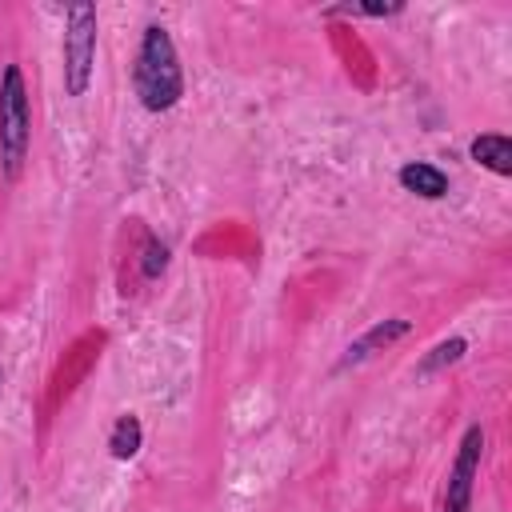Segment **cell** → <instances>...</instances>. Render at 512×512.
Masks as SVG:
<instances>
[{"mask_svg": "<svg viewBox=\"0 0 512 512\" xmlns=\"http://www.w3.org/2000/svg\"><path fill=\"white\" fill-rule=\"evenodd\" d=\"M132 88L148 112H172L184 96V68L164 24H148L132 64Z\"/></svg>", "mask_w": 512, "mask_h": 512, "instance_id": "6da1fadb", "label": "cell"}, {"mask_svg": "<svg viewBox=\"0 0 512 512\" xmlns=\"http://www.w3.org/2000/svg\"><path fill=\"white\" fill-rule=\"evenodd\" d=\"M28 140H32V112H28L24 72L16 64H8L0 76V168L8 180L20 176Z\"/></svg>", "mask_w": 512, "mask_h": 512, "instance_id": "7a4b0ae2", "label": "cell"}, {"mask_svg": "<svg viewBox=\"0 0 512 512\" xmlns=\"http://www.w3.org/2000/svg\"><path fill=\"white\" fill-rule=\"evenodd\" d=\"M96 8L92 4H68L64 12V40H60V56H64V92L68 96H84L96 72Z\"/></svg>", "mask_w": 512, "mask_h": 512, "instance_id": "3957f363", "label": "cell"}, {"mask_svg": "<svg viewBox=\"0 0 512 512\" xmlns=\"http://www.w3.org/2000/svg\"><path fill=\"white\" fill-rule=\"evenodd\" d=\"M484 460V428L468 424L456 448V460L448 468V484H444V512H472V488H476V472Z\"/></svg>", "mask_w": 512, "mask_h": 512, "instance_id": "277c9868", "label": "cell"}, {"mask_svg": "<svg viewBox=\"0 0 512 512\" xmlns=\"http://www.w3.org/2000/svg\"><path fill=\"white\" fill-rule=\"evenodd\" d=\"M408 320L404 316H392V320H376L364 336H356L348 348H344V356H340V364L336 368H352V364H364L368 356H376L380 348H388V344H396L400 336H408Z\"/></svg>", "mask_w": 512, "mask_h": 512, "instance_id": "5b68a950", "label": "cell"}, {"mask_svg": "<svg viewBox=\"0 0 512 512\" xmlns=\"http://www.w3.org/2000/svg\"><path fill=\"white\" fill-rule=\"evenodd\" d=\"M396 180H400L404 192H412V196H420V200H444V196H448V172L436 168V164H428V160H408V164H400Z\"/></svg>", "mask_w": 512, "mask_h": 512, "instance_id": "8992f818", "label": "cell"}, {"mask_svg": "<svg viewBox=\"0 0 512 512\" xmlns=\"http://www.w3.org/2000/svg\"><path fill=\"white\" fill-rule=\"evenodd\" d=\"M468 156L480 168L496 172V176H512V140L504 132H480V136H472Z\"/></svg>", "mask_w": 512, "mask_h": 512, "instance_id": "52a82bcc", "label": "cell"}, {"mask_svg": "<svg viewBox=\"0 0 512 512\" xmlns=\"http://www.w3.org/2000/svg\"><path fill=\"white\" fill-rule=\"evenodd\" d=\"M464 352H468V340H464V336H448V340H440L436 348H428V352L420 356L416 376H420V380H428V376L444 372L448 364H460V360H464Z\"/></svg>", "mask_w": 512, "mask_h": 512, "instance_id": "ba28073f", "label": "cell"}, {"mask_svg": "<svg viewBox=\"0 0 512 512\" xmlns=\"http://www.w3.org/2000/svg\"><path fill=\"white\" fill-rule=\"evenodd\" d=\"M140 444H144V424H140L132 412L116 416V424H112V432H108V452H112L116 460H132V456L140 452Z\"/></svg>", "mask_w": 512, "mask_h": 512, "instance_id": "9c48e42d", "label": "cell"}, {"mask_svg": "<svg viewBox=\"0 0 512 512\" xmlns=\"http://www.w3.org/2000/svg\"><path fill=\"white\" fill-rule=\"evenodd\" d=\"M164 268H168V244L160 236H144V244H140V272H144V280H156Z\"/></svg>", "mask_w": 512, "mask_h": 512, "instance_id": "30bf717a", "label": "cell"}, {"mask_svg": "<svg viewBox=\"0 0 512 512\" xmlns=\"http://www.w3.org/2000/svg\"><path fill=\"white\" fill-rule=\"evenodd\" d=\"M404 4H340L328 8V16H396Z\"/></svg>", "mask_w": 512, "mask_h": 512, "instance_id": "8fae6325", "label": "cell"}]
</instances>
